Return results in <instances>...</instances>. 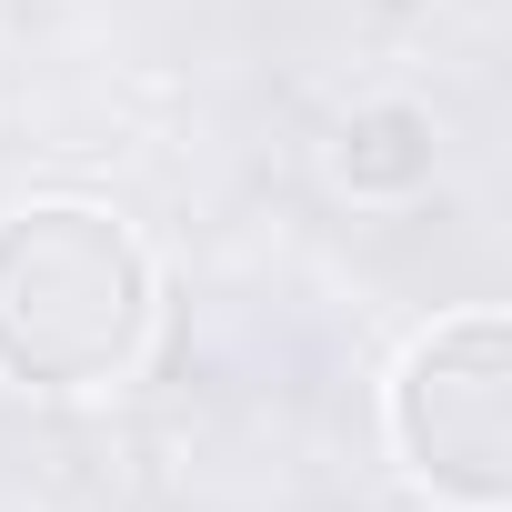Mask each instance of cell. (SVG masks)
<instances>
[{
  "label": "cell",
  "mask_w": 512,
  "mask_h": 512,
  "mask_svg": "<svg viewBox=\"0 0 512 512\" xmlns=\"http://www.w3.org/2000/svg\"><path fill=\"white\" fill-rule=\"evenodd\" d=\"M392 432L432 492H462L472 512H492L512 492V332L492 312H462L432 342H412L392 382Z\"/></svg>",
  "instance_id": "2"
},
{
  "label": "cell",
  "mask_w": 512,
  "mask_h": 512,
  "mask_svg": "<svg viewBox=\"0 0 512 512\" xmlns=\"http://www.w3.org/2000/svg\"><path fill=\"white\" fill-rule=\"evenodd\" d=\"M151 342V262L91 201H31L0 221V372L31 392L121 382Z\"/></svg>",
  "instance_id": "1"
}]
</instances>
